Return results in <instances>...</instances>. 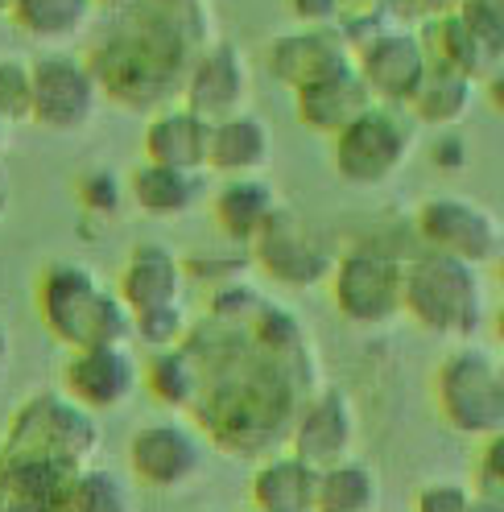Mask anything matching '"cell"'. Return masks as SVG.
Here are the masks:
<instances>
[{
	"label": "cell",
	"mask_w": 504,
	"mask_h": 512,
	"mask_svg": "<svg viewBox=\"0 0 504 512\" xmlns=\"http://www.w3.org/2000/svg\"><path fill=\"white\" fill-rule=\"evenodd\" d=\"M356 438H360V418H356V405L352 397L335 389V384H323V389H314L298 418L290 426V451L302 455L306 463L314 467H331V463H343L356 455Z\"/></svg>",
	"instance_id": "cell-16"
},
{
	"label": "cell",
	"mask_w": 504,
	"mask_h": 512,
	"mask_svg": "<svg viewBox=\"0 0 504 512\" xmlns=\"http://www.w3.org/2000/svg\"><path fill=\"white\" fill-rule=\"evenodd\" d=\"M0 512H5V463H0Z\"/></svg>",
	"instance_id": "cell-45"
},
{
	"label": "cell",
	"mask_w": 504,
	"mask_h": 512,
	"mask_svg": "<svg viewBox=\"0 0 504 512\" xmlns=\"http://www.w3.org/2000/svg\"><path fill=\"white\" fill-rule=\"evenodd\" d=\"M141 380H145V389L153 393V401H162L166 409H195V401L203 393L199 360L186 351V343L153 351L149 364L141 368Z\"/></svg>",
	"instance_id": "cell-29"
},
{
	"label": "cell",
	"mask_w": 504,
	"mask_h": 512,
	"mask_svg": "<svg viewBox=\"0 0 504 512\" xmlns=\"http://www.w3.org/2000/svg\"><path fill=\"white\" fill-rule=\"evenodd\" d=\"M124 182H129V203L149 219H182L207 199L203 174L157 166V162H141Z\"/></svg>",
	"instance_id": "cell-24"
},
{
	"label": "cell",
	"mask_w": 504,
	"mask_h": 512,
	"mask_svg": "<svg viewBox=\"0 0 504 512\" xmlns=\"http://www.w3.org/2000/svg\"><path fill=\"white\" fill-rule=\"evenodd\" d=\"M327 285L339 318L360 331H381L401 318L405 256L389 252L385 244H356L335 256Z\"/></svg>",
	"instance_id": "cell-8"
},
{
	"label": "cell",
	"mask_w": 504,
	"mask_h": 512,
	"mask_svg": "<svg viewBox=\"0 0 504 512\" xmlns=\"http://www.w3.org/2000/svg\"><path fill=\"white\" fill-rule=\"evenodd\" d=\"M100 9V0H13L9 17L29 42L62 50L87 34Z\"/></svg>",
	"instance_id": "cell-26"
},
{
	"label": "cell",
	"mask_w": 504,
	"mask_h": 512,
	"mask_svg": "<svg viewBox=\"0 0 504 512\" xmlns=\"http://www.w3.org/2000/svg\"><path fill=\"white\" fill-rule=\"evenodd\" d=\"M467 484H455V479H434V484H422L414 496V512H467L471 504Z\"/></svg>",
	"instance_id": "cell-36"
},
{
	"label": "cell",
	"mask_w": 504,
	"mask_h": 512,
	"mask_svg": "<svg viewBox=\"0 0 504 512\" xmlns=\"http://www.w3.org/2000/svg\"><path fill=\"white\" fill-rule=\"evenodd\" d=\"M314 500H319V467L294 451L261 455L248 484V504L269 512H314Z\"/></svg>",
	"instance_id": "cell-23"
},
{
	"label": "cell",
	"mask_w": 504,
	"mask_h": 512,
	"mask_svg": "<svg viewBox=\"0 0 504 512\" xmlns=\"http://www.w3.org/2000/svg\"><path fill=\"white\" fill-rule=\"evenodd\" d=\"M352 62L360 79L368 83L372 100L381 104H409L414 91L422 87L426 71H430V54L418 29L405 25H385L376 29L372 38H364L360 46H352Z\"/></svg>",
	"instance_id": "cell-13"
},
{
	"label": "cell",
	"mask_w": 504,
	"mask_h": 512,
	"mask_svg": "<svg viewBox=\"0 0 504 512\" xmlns=\"http://www.w3.org/2000/svg\"><path fill=\"white\" fill-rule=\"evenodd\" d=\"M252 265L265 277H273L277 285H290V290H314L323 285L335 269V240L310 223L302 211H294L290 203H281L273 211V219L265 223V232L252 240Z\"/></svg>",
	"instance_id": "cell-9"
},
{
	"label": "cell",
	"mask_w": 504,
	"mask_h": 512,
	"mask_svg": "<svg viewBox=\"0 0 504 512\" xmlns=\"http://www.w3.org/2000/svg\"><path fill=\"white\" fill-rule=\"evenodd\" d=\"M343 62H352V42L343 38L339 25H294L265 46V71L290 91L343 67Z\"/></svg>",
	"instance_id": "cell-17"
},
{
	"label": "cell",
	"mask_w": 504,
	"mask_h": 512,
	"mask_svg": "<svg viewBox=\"0 0 504 512\" xmlns=\"http://www.w3.org/2000/svg\"><path fill=\"white\" fill-rule=\"evenodd\" d=\"M244 512H269V508H257V504H248V508H244Z\"/></svg>",
	"instance_id": "cell-48"
},
{
	"label": "cell",
	"mask_w": 504,
	"mask_h": 512,
	"mask_svg": "<svg viewBox=\"0 0 504 512\" xmlns=\"http://www.w3.org/2000/svg\"><path fill=\"white\" fill-rule=\"evenodd\" d=\"M182 343L203 372L191 409L199 434L232 459H257L286 442L302 401L323 389L319 351L290 306L265 302L248 323L203 318Z\"/></svg>",
	"instance_id": "cell-1"
},
{
	"label": "cell",
	"mask_w": 504,
	"mask_h": 512,
	"mask_svg": "<svg viewBox=\"0 0 504 512\" xmlns=\"http://www.w3.org/2000/svg\"><path fill=\"white\" fill-rule=\"evenodd\" d=\"M265 302L269 298L244 281H219L207 298V318H215V323H248Z\"/></svg>",
	"instance_id": "cell-34"
},
{
	"label": "cell",
	"mask_w": 504,
	"mask_h": 512,
	"mask_svg": "<svg viewBox=\"0 0 504 512\" xmlns=\"http://www.w3.org/2000/svg\"><path fill=\"white\" fill-rule=\"evenodd\" d=\"M476 100H480V79L451 71V67H434L430 62L422 87L414 91V100L405 108L422 128L443 133V128H463L471 120V112H476Z\"/></svg>",
	"instance_id": "cell-25"
},
{
	"label": "cell",
	"mask_w": 504,
	"mask_h": 512,
	"mask_svg": "<svg viewBox=\"0 0 504 512\" xmlns=\"http://www.w3.org/2000/svg\"><path fill=\"white\" fill-rule=\"evenodd\" d=\"M5 207H9V170L0 166V219H5Z\"/></svg>",
	"instance_id": "cell-42"
},
{
	"label": "cell",
	"mask_w": 504,
	"mask_h": 512,
	"mask_svg": "<svg viewBox=\"0 0 504 512\" xmlns=\"http://www.w3.org/2000/svg\"><path fill=\"white\" fill-rule=\"evenodd\" d=\"M207 145H211V120H203L178 100L149 116L141 137V162L207 174Z\"/></svg>",
	"instance_id": "cell-20"
},
{
	"label": "cell",
	"mask_w": 504,
	"mask_h": 512,
	"mask_svg": "<svg viewBox=\"0 0 504 512\" xmlns=\"http://www.w3.org/2000/svg\"><path fill=\"white\" fill-rule=\"evenodd\" d=\"M476 492L504 500V426L488 438H480V459H476Z\"/></svg>",
	"instance_id": "cell-35"
},
{
	"label": "cell",
	"mask_w": 504,
	"mask_h": 512,
	"mask_svg": "<svg viewBox=\"0 0 504 512\" xmlns=\"http://www.w3.org/2000/svg\"><path fill=\"white\" fill-rule=\"evenodd\" d=\"M422 145V124L401 104H368L348 128L331 137V162L343 186L381 190L414 162Z\"/></svg>",
	"instance_id": "cell-5"
},
{
	"label": "cell",
	"mask_w": 504,
	"mask_h": 512,
	"mask_svg": "<svg viewBox=\"0 0 504 512\" xmlns=\"http://www.w3.org/2000/svg\"><path fill=\"white\" fill-rule=\"evenodd\" d=\"M381 508V475L364 459H343L319 471V500L314 512H376Z\"/></svg>",
	"instance_id": "cell-28"
},
{
	"label": "cell",
	"mask_w": 504,
	"mask_h": 512,
	"mask_svg": "<svg viewBox=\"0 0 504 512\" xmlns=\"http://www.w3.org/2000/svg\"><path fill=\"white\" fill-rule=\"evenodd\" d=\"M492 331H496V343L504 347V302H500V310L492 314Z\"/></svg>",
	"instance_id": "cell-43"
},
{
	"label": "cell",
	"mask_w": 504,
	"mask_h": 512,
	"mask_svg": "<svg viewBox=\"0 0 504 512\" xmlns=\"http://www.w3.org/2000/svg\"><path fill=\"white\" fill-rule=\"evenodd\" d=\"M409 5H414L422 17H443V13H459L467 0H409Z\"/></svg>",
	"instance_id": "cell-40"
},
{
	"label": "cell",
	"mask_w": 504,
	"mask_h": 512,
	"mask_svg": "<svg viewBox=\"0 0 504 512\" xmlns=\"http://www.w3.org/2000/svg\"><path fill=\"white\" fill-rule=\"evenodd\" d=\"M34 120L46 133H83V128L96 124L104 91L91 75L87 58L71 54V50H46L34 62Z\"/></svg>",
	"instance_id": "cell-10"
},
{
	"label": "cell",
	"mask_w": 504,
	"mask_h": 512,
	"mask_svg": "<svg viewBox=\"0 0 504 512\" xmlns=\"http://www.w3.org/2000/svg\"><path fill=\"white\" fill-rule=\"evenodd\" d=\"M414 228L426 248L459 256L471 265H492L504 252V219L467 195H430L414 211Z\"/></svg>",
	"instance_id": "cell-11"
},
{
	"label": "cell",
	"mask_w": 504,
	"mask_h": 512,
	"mask_svg": "<svg viewBox=\"0 0 504 512\" xmlns=\"http://www.w3.org/2000/svg\"><path fill=\"white\" fill-rule=\"evenodd\" d=\"M480 83H484V100L504 116V62H500V67H492Z\"/></svg>",
	"instance_id": "cell-39"
},
{
	"label": "cell",
	"mask_w": 504,
	"mask_h": 512,
	"mask_svg": "<svg viewBox=\"0 0 504 512\" xmlns=\"http://www.w3.org/2000/svg\"><path fill=\"white\" fill-rule=\"evenodd\" d=\"M273 124L257 112H236L211 124V145H207V174L215 178H248L265 174L273 166Z\"/></svg>",
	"instance_id": "cell-19"
},
{
	"label": "cell",
	"mask_w": 504,
	"mask_h": 512,
	"mask_svg": "<svg viewBox=\"0 0 504 512\" xmlns=\"http://www.w3.org/2000/svg\"><path fill=\"white\" fill-rule=\"evenodd\" d=\"M191 331V318H186L182 302H170V306H153V310H141L133 314V335L149 347V351H162V347H178Z\"/></svg>",
	"instance_id": "cell-33"
},
{
	"label": "cell",
	"mask_w": 504,
	"mask_h": 512,
	"mask_svg": "<svg viewBox=\"0 0 504 512\" xmlns=\"http://www.w3.org/2000/svg\"><path fill=\"white\" fill-rule=\"evenodd\" d=\"M467 512H504V500L476 492V496H471V504H467Z\"/></svg>",
	"instance_id": "cell-41"
},
{
	"label": "cell",
	"mask_w": 504,
	"mask_h": 512,
	"mask_svg": "<svg viewBox=\"0 0 504 512\" xmlns=\"http://www.w3.org/2000/svg\"><path fill=\"white\" fill-rule=\"evenodd\" d=\"M401 314H409L426 335L451 347L471 343L488 318V285L480 265L434 248L418 252L414 261H405Z\"/></svg>",
	"instance_id": "cell-3"
},
{
	"label": "cell",
	"mask_w": 504,
	"mask_h": 512,
	"mask_svg": "<svg viewBox=\"0 0 504 512\" xmlns=\"http://www.w3.org/2000/svg\"><path fill=\"white\" fill-rule=\"evenodd\" d=\"M5 128H9V124H5V120H0V137H5Z\"/></svg>",
	"instance_id": "cell-49"
},
{
	"label": "cell",
	"mask_w": 504,
	"mask_h": 512,
	"mask_svg": "<svg viewBox=\"0 0 504 512\" xmlns=\"http://www.w3.org/2000/svg\"><path fill=\"white\" fill-rule=\"evenodd\" d=\"M182 285H186V269L166 244H137L129 261L120 265L116 294L133 314H141L153 306L182 302Z\"/></svg>",
	"instance_id": "cell-22"
},
{
	"label": "cell",
	"mask_w": 504,
	"mask_h": 512,
	"mask_svg": "<svg viewBox=\"0 0 504 512\" xmlns=\"http://www.w3.org/2000/svg\"><path fill=\"white\" fill-rule=\"evenodd\" d=\"M75 195H79L83 215H91V219H116L124 211V203H129V182H124L116 170H108V166H91V170L79 174Z\"/></svg>",
	"instance_id": "cell-31"
},
{
	"label": "cell",
	"mask_w": 504,
	"mask_h": 512,
	"mask_svg": "<svg viewBox=\"0 0 504 512\" xmlns=\"http://www.w3.org/2000/svg\"><path fill=\"white\" fill-rule=\"evenodd\" d=\"M277 207H281L277 186L261 174L224 178L211 195V219H215L219 236L240 244V248H252V240L265 232V223L273 219Z\"/></svg>",
	"instance_id": "cell-21"
},
{
	"label": "cell",
	"mask_w": 504,
	"mask_h": 512,
	"mask_svg": "<svg viewBox=\"0 0 504 512\" xmlns=\"http://www.w3.org/2000/svg\"><path fill=\"white\" fill-rule=\"evenodd\" d=\"M434 409L455 434L488 438L504 426V364L476 343H455L430 380Z\"/></svg>",
	"instance_id": "cell-6"
},
{
	"label": "cell",
	"mask_w": 504,
	"mask_h": 512,
	"mask_svg": "<svg viewBox=\"0 0 504 512\" xmlns=\"http://www.w3.org/2000/svg\"><path fill=\"white\" fill-rule=\"evenodd\" d=\"M422 42H426V54L434 67H451V71H463L471 79H484L496 62L484 54L480 38L471 34V25L463 13H443V17H426L422 21Z\"/></svg>",
	"instance_id": "cell-27"
},
{
	"label": "cell",
	"mask_w": 504,
	"mask_h": 512,
	"mask_svg": "<svg viewBox=\"0 0 504 512\" xmlns=\"http://www.w3.org/2000/svg\"><path fill=\"white\" fill-rule=\"evenodd\" d=\"M252 62L248 54L228 42V38H215L211 46H203L186 71V83H182V95L178 100L199 112L203 120H224V116H236V112H248L252 108Z\"/></svg>",
	"instance_id": "cell-14"
},
{
	"label": "cell",
	"mask_w": 504,
	"mask_h": 512,
	"mask_svg": "<svg viewBox=\"0 0 504 512\" xmlns=\"http://www.w3.org/2000/svg\"><path fill=\"white\" fill-rule=\"evenodd\" d=\"M62 512H133V496L124 479L104 467H79L62 496Z\"/></svg>",
	"instance_id": "cell-30"
},
{
	"label": "cell",
	"mask_w": 504,
	"mask_h": 512,
	"mask_svg": "<svg viewBox=\"0 0 504 512\" xmlns=\"http://www.w3.org/2000/svg\"><path fill=\"white\" fill-rule=\"evenodd\" d=\"M38 314L42 327L67 347H100L133 339V310L120 302L96 269L79 261H54L38 277Z\"/></svg>",
	"instance_id": "cell-4"
},
{
	"label": "cell",
	"mask_w": 504,
	"mask_h": 512,
	"mask_svg": "<svg viewBox=\"0 0 504 512\" xmlns=\"http://www.w3.org/2000/svg\"><path fill=\"white\" fill-rule=\"evenodd\" d=\"M0 455H29L79 471L100 455V422L67 393H34L9 418Z\"/></svg>",
	"instance_id": "cell-7"
},
{
	"label": "cell",
	"mask_w": 504,
	"mask_h": 512,
	"mask_svg": "<svg viewBox=\"0 0 504 512\" xmlns=\"http://www.w3.org/2000/svg\"><path fill=\"white\" fill-rule=\"evenodd\" d=\"M100 5H112V9H129L133 0H100Z\"/></svg>",
	"instance_id": "cell-46"
},
{
	"label": "cell",
	"mask_w": 504,
	"mask_h": 512,
	"mask_svg": "<svg viewBox=\"0 0 504 512\" xmlns=\"http://www.w3.org/2000/svg\"><path fill=\"white\" fill-rule=\"evenodd\" d=\"M5 364H9V335L0 327V372H5Z\"/></svg>",
	"instance_id": "cell-44"
},
{
	"label": "cell",
	"mask_w": 504,
	"mask_h": 512,
	"mask_svg": "<svg viewBox=\"0 0 504 512\" xmlns=\"http://www.w3.org/2000/svg\"><path fill=\"white\" fill-rule=\"evenodd\" d=\"M348 0H286V9L298 25H335Z\"/></svg>",
	"instance_id": "cell-38"
},
{
	"label": "cell",
	"mask_w": 504,
	"mask_h": 512,
	"mask_svg": "<svg viewBox=\"0 0 504 512\" xmlns=\"http://www.w3.org/2000/svg\"><path fill=\"white\" fill-rule=\"evenodd\" d=\"M9 9H13V0H0V17H9Z\"/></svg>",
	"instance_id": "cell-47"
},
{
	"label": "cell",
	"mask_w": 504,
	"mask_h": 512,
	"mask_svg": "<svg viewBox=\"0 0 504 512\" xmlns=\"http://www.w3.org/2000/svg\"><path fill=\"white\" fill-rule=\"evenodd\" d=\"M372 100V91L368 83L360 79L356 71V62H343V67L319 75V79H310L306 87L294 91V116L302 128H310V133H319V137H335L339 128H348Z\"/></svg>",
	"instance_id": "cell-18"
},
{
	"label": "cell",
	"mask_w": 504,
	"mask_h": 512,
	"mask_svg": "<svg viewBox=\"0 0 504 512\" xmlns=\"http://www.w3.org/2000/svg\"><path fill=\"white\" fill-rule=\"evenodd\" d=\"M120 13V25L83 58L104 100L124 112L153 116L157 108L178 104L195 54L215 42V25H199L149 5H129Z\"/></svg>",
	"instance_id": "cell-2"
},
{
	"label": "cell",
	"mask_w": 504,
	"mask_h": 512,
	"mask_svg": "<svg viewBox=\"0 0 504 512\" xmlns=\"http://www.w3.org/2000/svg\"><path fill=\"white\" fill-rule=\"evenodd\" d=\"M430 162H434L438 170H447V174L467 170V162H471V145L459 137V128H443V133H438V141L430 145Z\"/></svg>",
	"instance_id": "cell-37"
},
{
	"label": "cell",
	"mask_w": 504,
	"mask_h": 512,
	"mask_svg": "<svg viewBox=\"0 0 504 512\" xmlns=\"http://www.w3.org/2000/svg\"><path fill=\"white\" fill-rule=\"evenodd\" d=\"M207 438L186 422H149L129 442V471L153 492H182L203 475Z\"/></svg>",
	"instance_id": "cell-12"
},
{
	"label": "cell",
	"mask_w": 504,
	"mask_h": 512,
	"mask_svg": "<svg viewBox=\"0 0 504 512\" xmlns=\"http://www.w3.org/2000/svg\"><path fill=\"white\" fill-rule=\"evenodd\" d=\"M141 389V364L129 351V343H100V347H79L62 364V393L79 401L83 409L112 413L124 409Z\"/></svg>",
	"instance_id": "cell-15"
},
{
	"label": "cell",
	"mask_w": 504,
	"mask_h": 512,
	"mask_svg": "<svg viewBox=\"0 0 504 512\" xmlns=\"http://www.w3.org/2000/svg\"><path fill=\"white\" fill-rule=\"evenodd\" d=\"M0 120L5 124L34 120V67L17 54H0Z\"/></svg>",
	"instance_id": "cell-32"
}]
</instances>
